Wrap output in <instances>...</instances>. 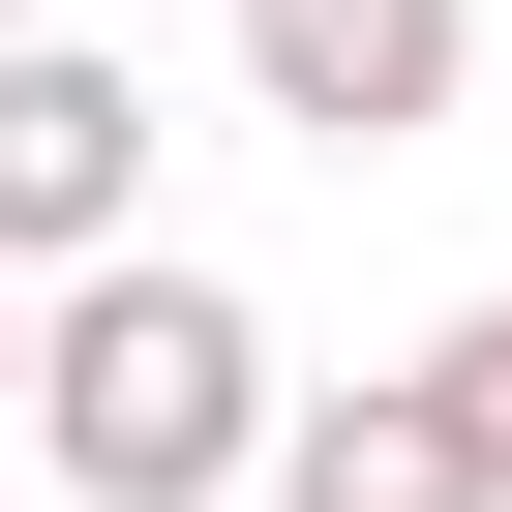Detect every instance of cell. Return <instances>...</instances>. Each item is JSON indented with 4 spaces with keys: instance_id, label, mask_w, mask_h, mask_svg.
<instances>
[{
    "instance_id": "cell-5",
    "label": "cell",
    "mask_w": 512,
    "mask_h": 512,
    "mask_svg": "<svg viewBox=\"0 0 512 512\" xmlns=\"http://www.w3.org/2000/svg\"><path fill=\"white\" fill-rule=\"evenodd\" d=\"M452 392H482V452H512V302H482V332H452Z\"/></svg>"
},
{
    "instance_id": "cell-7",
    "label": "cell",
    "mask_w": 512,
    "mask_h": 512,
    "mask_svg": "<svg viewBox=\"0 0 512 512\" xmlns=\"http://www.w3.org/2000/svg\"><path fill=\"white\" fill-rule=\"evenodd\" d=\"M0 31H61V0H0Z\"/></svg>"
},
{
    "instance_id": "cell-1",
    "label": "cell",
    "mask_w": 512,
    "mask_h": 512,
    "mask_svg": "<svg viewBox=\"0 0 512 512\" xmlns=\"http://www.w3.org/2000/svg\"><path fill=\"white\" fill-rule=\"evenodd\" d=\"M272 332H241V272H181V241H91V272L31 302V452L91 512H211V482H272Z\"/></svg>"
},
{
    "instance_id": "cell-6",
    "label": "cell",
    "mask_w": 512,
    "mask_h": 512,
    "mask_svg": "<svg viewBox=\"0 0 512 512\" xmlns=\"http://www.w3.org/2000/svg\"><path fill=\"white\" fill-rule=\"evenodd\" d=\"M0 422H31V332H0Z\"/></svg>"
},
{
    "instance_id": "cell-3",
    "label": "cell",
    "mask_w": 512,
    "mask_h": 512,
    "mask_svg": "<svg viewBox=\"0 0 512 512\" xmlns=\"http://www.w3.org/2000/svg\"><path fill=\"white\" fill-rule=\"evenodd\" d=\"M241 91H272L302 151H422L482 91V0H241Z\"/></svg>"
},
{
    "instance_id": "cell-4",
    "label": "cell",
    "mask_w": 512,
    "mask_h": 512,
    "mask_svg": "<svg viewBox=\"0 0 512 512\" xmlns=\"http://www.w3.org/2000/svg\"><path fill=\"white\" fill-rule=\"evenodd\" d=\"M272 512H512V452H482V392H452V362H362V392H302V422H272Z\"/></svg>"
},
{
    "instance_id": "cell-2",
    "label": "cell",
    "mask_w": 512,
    "mask_h": 512,
    "mask_svg": "<svg viewBox=\"0 0 512 512\" xmlns=\"http://www.w3.org/2000/svg\"><path fill=\"white\" fill-rule=\"evenodd\" d=\"M91 241H151V91L91 31H0V272H91Z\"/></svg>"
}]
</instances>
